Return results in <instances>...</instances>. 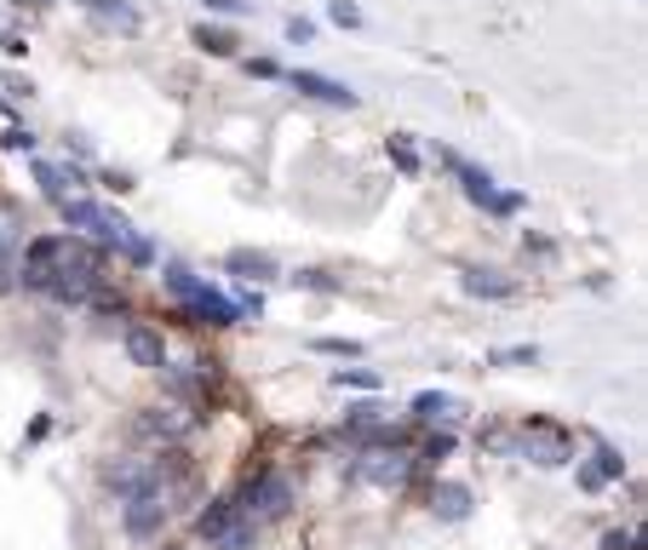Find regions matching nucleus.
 Returning <instances> with one entry per match:
<instances>
[{
	"label": "nucleus",
	"mask_w": 648,
	"mask_h": 550,
	"mask_svg": "<svg viewBox=\"0 0 648 550\" xmlns=\"http://www.w3.org/2000/svg\"><path fill=\"white\" fill-rule=\"evenodd\" d=\"M92 281H98V253L80 235H40V241H29L24 287L47 293V298H64V304H80L92 293Z\"/></svg>",
	"instance_id": "nucleus-1"
},
{
	"label": "nucleus",
	"mask_w": 648,
	"mask_h": 550,
	"mask_svg": "<svg viewBox=\"0 0 648 550\" xmlns=\"http://www.w3.org/2000/svg\"><path fill=\"white\" fill-rule=\"evenodd\" d=\"M482 447H494V453H517L522 459H534V464H545V471H557V464H569L574 459V442H569V431H557V424H522V431L511 436V431H488L482 436Z\"/></svg>",
	"instance_id": "nucleus-2"
},
{
	"label": "nucleus",
	"mask_w": 648,
	"mask_h": 550,
	"mask_svg": "<svg viewBox=\"0 0 648 550\" xmlns=\"http://www.w3.org/2000/svg\"><path fill=\"white\" fill-rule=\"evenodd\" d=\"M195 534H201V545H207V550H253L258 527L241 516L236 499H213L207 511L195 516Z\"/></svg>",
	"instance_id": "nucleus-3"
},
{
	"label": "nucleus",
	"mask_w": 648,
	"mask_h": 550,
	"mask_svg": "<svg viewBox=\"0 0 648 550\" xmlns=\"http://www.w3.org/2000/svg\"><path fill=\"white\" fill-rule=\"evenodd\" d=\"M236 504H241V516H247L253 527L281 522V516L293 511V482L281 476V471H258V476H247V487L236 494Z\"/></svg>",
	"instance_id": "nucleus-4"
},
{
	"label": "nucleus",
	"mask_w": 648,
	"mask_h": 550,
	"mask_svg": "<svg viewBox=\"0 0 648 550\" xmlns=\"http://www.w3.org/2000/svg\"><path fill=\"white\" fill-rule=\"evenodd\" d=\"M442 161H448V172L459 178V190L471 195L482 213H494V218H511V213L522 207V195H517V190H499V178H494V172H482V167H471V161H465V155L442 150Z\"/></svg>",
	"instance_id": "nucleus-5"
},
{
	"label": "nucleus",
	"mask_w": 648,
	"mask_h": 550,
	"mask_svg": "<svg viewBox=\"0 0 648 550\" xmlns=\"http://www.w3.org/2000/svg\"><path fill=\"white\" fill-rule=\"evenodd\" d=\"M167 287H173L178 298H185L201 321H213V328H236V321H241L236 298H225V293L213 287V281H201V276H190V270H178V264L167 270Z\"/></svg>",
	"instance_id": "nucleus-6"
},
{
	"label": "nucleus",
	"mask_w": 648,
	"mask_h": 550,
	"mask_svg": "<svg viewBox=\"0 0 648 550\" xmlns=\"http://www.w3.org/2000/svg\"><path fill=\"white\" fill-rule=\"evenodd\" d=\"M356 476L384 487V494H396V487H408V476H414V453L408 447H373V453L356 459Z\"/></svg>",
	"instance_id": "nucleus-7"
},
{
	"label": "nucleus",
	"mask_w": 648,
	"mask_h": 550,
	"mask_svg": "<svg viewBox=\"0 0 648 550\" xmlns=\"http://www.w3.org/2000/svg\"><path fill=\"white\" fill-rule=\"evenodd\" d=\"M104 487L120 499H138V494H150V487H161V459H115L104 464Z\"/></svg>",
	"instance_id": "nucleus-8"
},
{
	"label": "nucleus",
	"mask_w": 648,
	"mask_h": 550,
	"mask_svg": "<svg viewBox=\"0 0 648 550\" xmlns=\"http://www.w3.org/2000/svg\"><path fill=\"white\" fill-rule=\"evenodd\" d=\"M120 527H127L132 539H155L161 527H167V494H161V487H150V494L127 499V511H120Z\"/></svg>",
	"instance_id": "nucleus-9"
},
{
	"label": "nucleus",
	"mask_w": 648,
	"mask_h": 550,
	"mask_svg": "<svg viewBox=\"0 0 648 550\" xmlns=\"http://www.w3.org/2000/svg\"><path fill=\"white\" fill-rule=\"evenodd\" d=\"M98 241H104V247H115L120 258H132V264H150V258H155V247H150V241L138 235V230H132V223L120 218V213H110V207H104V223H98Z\"/></svg>",
	"instance_id": "nucleus-10"
},
{
	"label": "nucleus",
	"mask_w": 648,
	"mask_h": 550,
	"mask_svg": "<svg viewBox=\"0 0 648 550\" xmlns=\"http://www.w3.org/2000/svg\"><path fill=\"white\" fill-rule=\"evenodd\" d=\"M293 92H305L316 98V104H333V110H356V92L344 87V80H328V75H316V69H293Z\"/></svg>",
	"instance_id": "nucleus-11"
},
{
	"label": "nucleus",
	"mask_w": 648,
	"mask_h": 550,
	"mask_svg": "<svg viewBox=\"0 0 648 550\" xmlns=\"http://www.w3.org/2000/svg\"><path fill=\"white\" fill-rule=\"evenodd\" d=\"M138 431L155 436V442H185V436L195 431V413H185V407H144Z\"/></svg>",
	"instance_id": "nucleus-12"
},
{
	"label": "nucleus",
	"mask_w": 648,
	"mask_h": 550,
	"mask_svg": "<svg viewBox=\"0 0 648 550\" xmlns=\"http://www.w3.org/2000/svg\"><path fill=\"white\" fill-rule=\"evenodd\" d=\"M127 356H132V367H144V373H161V367H167V338H161L155 328H144V321H132L127 328Z\"/></svg>",
	"instance_id": "nucleus-13"
},
{
	"label": "nucleus",
	"mask_w": 648,
	"mask_h": 550,
	"mask_svg": "<svg viewBox=\"0 0 648 550\" xmlns=\"http://www.w3.org/2000/svg\"><path fill=\"white\" fill-rule=\"evenodd\" d=\"M35 183L47 190L52 201H64V195H80L87 190V172L69 167V161H35Z\"/></svg>",
	"instance_id": "nucleus-14"
},
{
	"label": "nucleus",
	"mask_w": 648,
	"mask_h": 550,
	"mask_svg": "<svg viewBox=\"0 0 648 550\" xmlns=\"http://www.w3.org/2000/svg\"><path fill=\"white\" fill-rule=\"evenodd\" d=\"M431 511H436L442 522H465V516H471V487L436 482V487H431Z\"/></svg>",
	"instance_id": "nucleus-15"
},
{
	"label": "nucleus",
	"mask_w": 648,
	"mask_h": 550,
	"mask_svg": "<svg viewBox=\"0 0 648 550\" xmlns=\"http://www.w3.org/2000/svg\"><path fill=\"white\" fill-rule=\"evenodd\" d=\"M459 413H465L459 396H442V391H419L414 396V419H424V424H454Z\"/></svg>",
	"instance_id": "nucleus-16"
},
{
	"label": "nucleus",
	"mask_w": 648,
	"mask_h": 550,
	"mask_svg": "<svg viewBox=\"0 0 648 550\" xmlns=\"http://www.w3.org/2000/svg\"><path fill=\"white\" fill-rule=\"evenodd\" d=\"M58 213H64L69 230H92V235H98V223H104V207L87 201V195H64V201H58Z\"/></svg>",
	"instance_id": "nucleus-17"
},
{
	"label": "nucleus",
	"mask_w": 648,
	"mask_h": 550,
	"mask_svg": "<svg viewBox=\"0 0 648 550\" xmlns=\"http://www.w3.org/2000/svg\"><path fill=\"white\" fill-rule=\"evenodd\" d=\"M465 293H477V298H511L517 281H505L499 270H465Z\"/></svg>",
	"instance_id": "nucleus-18"
},
{
	"label": "nucleus",
	"mask_w": 648,
	"mask_h": 550,
	"mask_svg": "<svg viewBox=\"0 0 648 550\" xmlns=\"http://www.w3.org/2000/svg\"><path fill=\"white\" fill-rule=\"evenodd\" d=\"M80 7H92L98 17H115V24H120V29H127V35L138 29V12L127 7V0H80Z\"/></svg>",
	"instance_id": "nucleus-19"
},
{
	"label": "nucleus",
	"mask_w": 648,
	"mask_h": 550,
	"mask_svg": "<svg viewBox=\"0 0 648 550\" xmlns=\"http://www.w3.org/2000/svg\"><path fill=\"white\" fill-rule=\"evenodd\" d=\"M230 270H236V276H253V281H265V276H276V264H270L265 253H236V258H230Z\"/></svg>",
	"instance_id": "nucleus-20"
},
{
	"label": "nucleus",
	"mask_w": 648,
	"mask_h": 550,
	"mask_svg": "<svg viewBox=\"0 0 648 550\" xmlns=\"http://www.w3.org/2000/svg\"><path fill=\"white\" fill-rule=\"evenodd\" d=\"M333 384H351V391H379V373H373V367H339V373H333Z\"/></svg>",
	"instance_id": "nucleus-21"
},
{
	"label": "nucleus",
	"mask_w": 648,
	"mask_h": 550,
	"mask_svg": "<svg viewBox=\"0 0 648 550\" xmlns=\"http://www.w3.org/2000/svg\"><path fill=\"white\" fill-rule=\"evenodd\" d=\"M195 47H201V52H213V57H230V52H236V40H230L225 29H207V24H201V29H195Z\"/></svg>",
	"instance_id": "nucleus-22"
},
{
	"label": "nucleus",
	"mask_w": 648,
	"mask_h": 550,
	"mask_svg": "<svg viewBox=\"0 0 648 550\" xmlns=\"http://www.w3.org/2000/svg\"><path fill=\"white\" fill-rule=\"evenodd\" d=\"M328 17H333L339 29H361V24H368V17H361V7H356V0H328Z\"/></svg>",
	"instance_id": "nucleus-23"
},
{
	"label": "nucleus",
	"mask_w": 648,
	"mask_h": 550,
	"mask_svg": "<svg viewBox=\"0 0 648 550\" xmlns=\"http://www.w3.org/2000/svg\"><path fill=\"white\" fill-rule=\"evenodd\" d=\"M391 155H396V167H402V172H419V150L408 144V138H391Z\"/></svg>",
	"instance_id": "nucleus-24"
},
{
	"label": "nucleus",
	"mask_w": 648,
	"mask_h": 550,
	"mask_svg": "<svg viewBox=\"0 0 648 550\" xmlns=\"http://www.w3.org/2000/svg\"><path fill=\"white\" fill-rule=\"evenodd\" d=\"M316 350L321 356H361V344L356 338H316Z\"/></svg>",
	"instance_id": "nucleus-25"
},
{
	"label": "nucleus",
	"mask_w": 648,
	"mask_h": 550,
	"mask_svg": "<svg viewBox=\"0 0 648 550\" xmlns=\"http://www.w3.org/2000/svg\"><path fill=\"white\" fill-rule=\"evenodd\" d=\"M602 550H637V527H614V534L602 539Z\"/></svg>",
	"instance_id": "nucleus-26"
},
{
	"label": "nucleus",
	"mask_w": 648,
	"mask_h": 550,
	"mask_svg": "<svg viewBox=\"0 0 648 550\" xmlns=\"http://www.w3.org/2000/svg\"><path fill=\"white\" fill-rule=\"evenodd\" d=\"M288 40H305V47H310V40H316V24H305V17H288Z\"/></svg>",
	"instance_id": "nucleus-27"
},
{
	"label": "nucleus",
	"mask_w": 648,
	"mask_h": 550,
	"mask_svg": "<svg viewBox=\"0 0 648 550\" xmlns=\"http://www.w3.org/2000/svg\"><path fill=\"white\" fill-rule=\"evenodd\" d=\"M207 12H230V17H241V12H253V0H207Z\"/></svg>",
	"instance_id": "nucleus-28"
},
{
	"label": "nucleus",
	"mask_w": 648,
	"mask_h": 550,
	"mask_svg": "<svg viewBox=\"0 0 648 550\" xmlns=\"http://www.w3.org/2000/svg\"><path fill=\"white\" fill-rule=\"evenodd\" d=\"M454 453V436H431V447H424V459H448Z\"/></svg>",
	"instance_id": "nucleus-29"
},
{
	"label": "nucleus",
	"mask_w": 648,
	"mask_h": 550,
	"mask_svg": "<svg viewBox=\"0 0 648 550\" xmlns=\"http://www.w3.org/2000/svg\"><path fill=\"white\" fill-rule=\"evenodd\" d=\"M7 150H35V132H29V127H24V132L12 127V132H7Z\"/></svg>",
	"instance_id": "nucleus-30"
},
{
	"label": "nucleus",
	"mask_w": 648,
	"mask_h": 550,
	"mask_svg": "<svg viewBox=\"0 0 648 550\" xmlns=\"http://www.w3.org/2000/svg\"><path fill=\"white\" fill-rule=\"evenodd\" d=\"M17 287V276H12V264H7V253H0V298H7Z\"/></svg>",
	"instance_id": "nucleus-31"
},
{
	"label": "nucleus",
	"mask_w": 648,
	"mask_h": 550,
	"mask_svg": "<svg viewBox=\"0 0 648 550\" xmlns=\"http://www.w3.org/2000/svg\"><path fill=\"white\" fill-rule=\"evenodd\" d=\"M247 69H253V75H265V80H270V75H281V69L270 64V57H247Z\"/></svg>",
	"instance_id": "nucleus-32"
}]
</instances>
